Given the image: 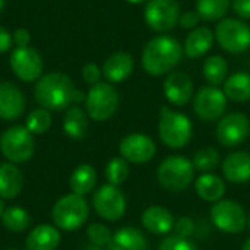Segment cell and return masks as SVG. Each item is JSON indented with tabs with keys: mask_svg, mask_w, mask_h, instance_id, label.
I'll return each instance as SVG.
<instances>
[{
	"mask_svg": "<svg viewBox=\"0 0 250 250\" xmlns=\"http://www.w3.org/2000/svg\"><path fill=\"white\" fill-rule=\"evenodd\" d=\"M119 152L122 158H125L127 163L145 164L155 157L157 146L155 142L148 135L130 133L122 139L119 145Z\"/></svg>",
	"mask_w": 250,
	"mask_h": 250,
	"instance_id": "9a60e30c",
	"label": "cell"
},
{
	"mask_svg": "<svg viewBox=\"0 0 250 250\" xmlns=\"http://www.w3.org/2000/svg\"><path fill=\"white\" fill-rule=\"evenodd\" d=\"M215 38L229 53H243L250 47V28L239 19H223L215 28Z\"/></svg>",
	"mask_w": 250,
	"mask_h": 250,
	"instance_id": "30bf717a",
	"label": "cell"
},
{
	"mask_svg": "<svg viewBox=\"0 0 250 250\" xmlns=\"http://www.w3.org/2000/svg\"><path fill=\"white\" fill-rule=\"evenodd\" d=\"M230 6V0H198L196 12L205 21H218L221 19Z\"/></svg>",
	"mask_w": 250,
	"mask_h": 250,
	"instance_id": "4dcf8cb0",
	"label": "cell"
},
{
	"mask_svg": "<svg viewBox=\"0 0 250 250\" xmlns=\"http://www.w3.org/2000/svg\"><path fill=\"white\" fill-rule=\"evenodd\" d=\"M212 224L223 233L239 234L248 227V214L243 207L231 199H221L211 208Z\"/></svg>",
	"mask_w": 250,
	"mask_h": 250,
	"instance_id": "ba28073f",
	"label": "cell"
},
{
	"mask_svg": "<svg viewBox=\"0 0 250 250\" xmlns=\"http://www.w3.org/2000/svg\"><path fill=\"white\" fill-rule=\"evenodd\" d=\"M101 69L107 81H110L111 83H120L132 75L133 57L129 53L117 51L104 62Z\"/></svg>",
	"mask_w": 250,
	"mask_h": 250,
	"instance_id": "d6986e66",
	"label": "cell"
},
{
	"mask_svg": "<svg viewBox=\"0 0 250 250\" xmlns=\"http://www.w3.org/2000/svg\"><path fill=\"white\" fill-rule=\"evenodd\" d=\"M92 207L98 217L114 223L119 221L126 212V198L117 186L107 183L94 192Z\"/></svg>",
	"mask_w": 250,
	"mask_h": 250,
	"instance_id": "9c48e42d",
	"label": "cell"
},
{
	"mask_svg": "<svg viewBox=\"0 0 250 250\" xmlns=\"http://www.w3.org/2000/svg\"><path fill=\"white\" fill-rule=\"evenodd\" d=\"M88 217L89 205L83 196H79L76 193H70L60 198L51 209L54 227L63 231L79 230L86 223Z\"/></svg>",
	"mask_w": 250,
	"mask_h": 250,
	"instance_id": "277c9868",
	"label": "cell"
},
{
	"mask_svg": "<svg viewBox=\"0 0 250 250\" xmlns=\"http://www.w3.org/2000/svg\"><path fill=\"white\" fill-rule=\"evenodd\" d=\"M163 88H164L166 98L177 107L186 105L193 95V82L189 78V75L183 72L170 73L166 78Z\"/></svg>",
	"mask_w": 250,
	"mask_h": 250,
	"instance_id": "2e32d148",
	"label": "cell"
},
{
	"mask_svg": "<svg viewBox=\"0 0 250 250\" xmlns=\"http://www.w3.org/2000/svg\"><path fill=\"white\" fill-rule=\"evenodd\" d=\"M23 111L25 97L22 91L10 82H0V119L16 120Z\"/></svg>",
	"mask_w": 250,
	"mask_h": 250,
	"instance_id": "e0dca14e",
	"label": "cell"
},
{
	"mask_svg": "<svg viewBox=\"0 0 250 250\" xmlns=\"http://www.w3.org/2000/svg\"><path fill=\"white\" fill-rule=\"evenodd\" d=\"M10 67L18 79L22 82L38 81L42 75L44 63L40 53L31 47L19 48L16 47L10 54Z\"/></svg>",
	"mask_w": 250,
	"mask_h": 250,
	"instance_id": "4fadbf2b",
	"label": "cell"
},
{
	"mask_svg": "<svg viewBox=\"0 0 250 250\" xmlns=\"http://www.w3.org/2000/svg\"><path fill=\"white\" fill-rule=\"evenodd\" d=\"M202 18L199 16V13L198 12H195V10H189V12H185V13H182L180 15V19H179V23H180V26L182 28H185V29H192V28H195L198 23H199V21H201Z\"/></svg>",
	"mask_w": 250,
	"mask_h": 250,
	"instance_id": "f35d334b",
	"label": "cell"
},
{
	"mask_svg": "<svg viewBox=\"0 0 250 250\" xmlns=\"http://www.w3.org/2000/svg\"><path fill=\"white\" fill-rule=\"evenodd\" d=\"M227 107V97L224 91L217 86H204L193 98V110L201 120L214 122L223 117Z\"/></svg>",
	"mask_w": 250,
	"mask_h": 250,
	"instance_id": "7c38bea8",
	"label": "cell"
},
{
	"mask_svg": "<svg viewBox=\"0 0 250 250\" xmlns=\"http://www.w3.org/2000/svg\"><path fill=\"white\" fill-rule=\"evenodd\" d=\"M193 177V163L183 155H171L166 158L157 170L158 183L168 192L186 190L192 185Z\"/></svg>",
	"mask_w": 250,
	"mask_h": 250,
	"instance_id": "5b68a950",
	"label": "cell"
},
{
	"mask_svg": "<svg viewBox=\"0 0 250 250\" xmlns=\"http://www.w3.org/2000/svg\"><path fill=\"white\" fill-rule=\"evenodd\" d=\"M23 189V174L13 163L0 164V198L15 199Z\"/></svg>",
	"mask_w": 250,
	"mask_h": 250,
	"instance_id": "44dd1931",
	"label": "cell"
},
{
	"mask_svg": "<svg viewBox=\"0 0 250 250\" xmlns=\"http://www.w3.org/2000/svg\"><path fill=\"white\" fill-rule=\"evenodd\" d=\"M220 152L215 148H202L193 157V167L202 173H211L220 164Z\"/></svg>",
	"mask_w": 250,
	"mask_h": 250,
	"instance_id": "836d02e7",
	"label": "cell"
},
{
	"mask_svg": "<svg viewBox=\"0 0 250 250\" xmlns=\"http://www.w3.org/2000/svg\"><path fill=\"white\" fill-rule=\"evenodd\" d=\"M248 227H249V229H250V215H249V217H248Z\"/></svg>",
	"mask_w": 250,
	"mask_h": 250,
	"instance_id": "c3c4849f",
	"label": "cell"
},
{
	"mask_svg": "<svg viewBox=\"0 0 250 250\" xmlns=\"http://www.w3.org/2000/svg\"><path fill=\"white\" fill-rule=\"evenodd\" d=\"M174 234L189 239L195 233V221L189 217H182L177 221H174Z\"/></svg>",
	"mask_w": 250,
	"mask_h": 250,
	"instance_id": "8d00e7d4",
	"label": "cell"
},
{
	"mask_svg": "<svg viewBox=\"0 0 250 250\" xmlns=\"http://www.w3.org/2000/svg\"><path fill=\"white\" fill-rule=\"evenodd\" d=\"M60 239L57 227L41 224L29 231L25 245L28 250H56L60 245Z\"/></svg>",
	"mask_w": 250,
	"mask_h": 250,
	"instance_id": "7402d4cb",
	"label": "cell"
},
{
	"mask_svg": "<svg viewBox=\"0 0 250 250\" xmlns=\"http://www.w3.org/2000/svg\"><path fill=\"white\" fill-rule=\"evenodd\" d=\"M0 151L9 163L22 164L29 161L35 152L32 133L19 125L6 129L0 136Z\"/></svg>",
	"mask_w": 250,
	"mask_h": 250,
	"instance_id": "8992f818",
	"label": "cell"
},
{
	"mask_svg": "<svg viewBox=\"0 0 250 250\" xmlns=\"http://www.w3.org/2000/svg\"><path fill=\"white\" fill-rule=\"evenodd\" d=\"M72 79L59 72H51L37 81L34 97L41 108L48 111H62L69 108L75 91Z\"/></svg>",
	"mask_w": 250,
	"mask_h": 250,
	"instance_id": "7a4b0ae2",
	"label": "cell"
},
{
	"mask_svg": "<svg viewBox=\"0 0 250 250\" xmlns=\"http://www.w3.org/2000/svg\"><path fill=\"white\" fill-rule=\"evenodd\" d=\"M195 190L198 196L207 202H218L226 193V182L212 173L201 174L195 182Z\"/></svg>",
	"mask_w": 250,
	"mask_h": 250,
	"instance_id": "cb8c5ba5",
	"label": "cell"
},
{
	"mask_svg": "<svg viewBox=\"0 0 250 250\" xmlns=\"http://www.w3.org/2000/svg\"><path fill=\"white\" fill-rule=\"evenodd\" d=\"M3 212H4V202H3V199L0 198V220H1Z\"/></svg>",
	"mask_w": 250,
	"mask_h": 250,
	"instance_id": "ee69618b",
	"label": "cell"
},
{
	"mask_svg": "<svg viewBox=\"0 0 250 250\" xmlns=\"http://www.w3.org/2000/svg\"><path fill=\"white\" fill-rule=\"evenodd\" d=\"M12 44H13L12 34H10L6 28L0 26V53L9 51L10 47H12Z\"/></svg>",
	"mask_w": 250,
	"mask_h": 250,
	"instance_id": "b9f144b4",
	"label": "cell"
},
{
	"mask_svg": "<svg viewBox=\"0 0 250 250\" xmlns=\"http://www.w3.org/2000/svg\"><path fill=\"white\" fill-rule=\"evenodd\" d=\"M126 1H129V3H132V4H141V3H144V1H146V0H126Z\"/></svg>",
	"mask_w": 250,
	"mask_h": 250,
	"instance_id": "bcb514c9",
	"label": "cell"
},
{
	"mask_svg": "<svg viewBox=\"0 0 250 250\" xmlns=\"http://www.w3.org/2000/svg\"><path fill=\"white\" fill-rule=\"evenodd\" d=\"M242 250H250V239H248V240L245 242V245H243Z\"/></svg>",
	"mask_w": 250,
	"mask_h": 250,
	"instance_id": "f6af8a7d",
	"label": "cell"
},
{
	"mask_svg": "<svg viewBox=\"0 0 250 250\" xmlns=\"http://www.w3.org/2000/svg\"><path fill=\"white\" fill-rule=\"evenodd\" d=\"M107 250H148V240L141 230L123 227L113 234Z\"/></svg>",
	"mask_w": 250,
	"mask_h": 250,
	"instance_id": "603a6c76",
	"label": "cell"
},
{
	"mask_svg": "<svg viewBox=\"0 0 250 250\" xmlns=\"http://www.w3.org/2000/svg\"><path fill=\"white\" fill-rule=\"evenodd\" d=\"M142 226L152 234H168L174 229L173 214L163 207H149L142 212Z\"/></svg>",
	"mask_w": 250,
	"mask_h": 250,
	"instance_id": "ffe728a7",
	"label": "cell"
},
{
	"mask_svg": "<svg viewBox=\"0 0 250 250\" xmlns=\"http://www.w3.org/2000/svg\"><path fill=\"white\" fill-rule=\"evenodd\" d=\"M183 48L171 37L152 38L142 51V67L151 76H161L173 70L182 60Z\"/></svg>",
	"mask_w": 250,
	"mask_h": 250,
	"instance_id": "6da1fadb",
	"label": "cell"
},
{
	"mask_svg": "<svg viewBox=\"0 0 250 250\" xmlns=\"http://www.w3.org/2000/svg\"><path fill=\"white\" fill-rule=\"evenodd\" d=\"M6 250H18V249H15V248H9V249H6Z\"/></svg>",
	"mask_w": 250,
	"mask_h": 250,
	"instance_id": "681fc988",
	"label": "cell"
},
{
	"mask_svg": "<svg viewBox=\"0 0 250 250\" xmlns=\"http://www.w3.org/2000/svg\"><path fill=\"white\" fill-rule=\"evenodd\" d=\"M1 223L6 230L12 233H22L31 226V217L26 209L21 207H10L4 209L1 215Z\"/></svg>",
	"mask_w": 250,
	"mask_h": 250,
	"instance_id": "f546056e",
	"label": "cell"
},
{
	"mask_svg": "<svg viewBox=\"0 0 250 250\" xmlns=\"http://www.w3.org/2000/svg\"><path fill=\"white\" fill-rule=\"evenodd\" d=\"M53 119L48 110L45 108H37L32 110L26 120H25V127L32 133V135H42L51 127Z\"/></svg>",
	"mask_w": 250,
	"mask_h": 250,
	"instance_id": "d6a6232c",
	"label": "cell"
},
{
	"mask_svg": "<svg viewBox=\"0 0 250 250\" xmlns=\"http://www.w3.org/2000/svg\"><path fill=\"white\" fill-rule=\"evenodd\" d=\"M4 3H6V0H0V12L3 10V7H4Z\"/></svg>",
	"mask_w": 250,
	"mask_h": 250,
	"instance_id": "7dc6e473",
	"label": "cell"
},
{
	"mask_svg": "<svg viewBox=\"0 0 250 250\" xmlns=\"http://www.w3.org/2000/svg\"><path fill=\"white\" fill-rule=\"evenodd\" d=\"M214 42V34L207 26L195 28L185 41V53L190 59H199L204 56Z\"/></svg>",
	"mask_w": 250,
	"mask_h": 250,
	"instance_id": "d4e9b609",
	"label": "cell"
},
{
	"mask_svg": "<svg viewBox=\"0 0 250 250\" xmlns=\"http://www.w3.org/2000/svg\"><path fill=\"white\" fill-rule=\"evenodd\" d=\"M158 133L163 144L171 149H180L188 146L193 135V126L190 119L183 114L163 107L160 111Z\"/></svg>",
	"mask_w": 250,
	"mask_h": 250,
	"instance_id": "3957f363",
	"label": "cell"
},
{
	"mask_svg": "<svg viewBox=\"0 0 250 250\" xmlns=\"http://www.w3.org/2000/svg\"><path fill=\"white\" fill-rule=\"evenodd\" d=\"M85 100H86V94H85L83 91H79V89H75V91H73L72 103L81 104V103H85Z\"/></svg>",
	"mask_w": 250,
	"mask_h": 250,
	"instance_id": "7bdbcfd3",
	"label": "cell"
},
{
	"mask_svg": "<svg viewBox=\"0 0 250 250\" xmlns=\"http://www.w3.org/2000/svg\"><path fill=\"white\" fill-rule=\"evenodd\" d=\"M63 132L75 141L85 138L88 132V114L79 107H69L63 117Z\"/></svg>",
	"mask_w": 250,
	"mask_h": 250,
	"instance_id": "484cf974",
	"label": "cell"
},
{
	"mask_svg": "<svg viewBox=\"0 0 250 250\" xmlns=\"http://www.w3.org/2000/svg\"><path fill=\"white\" fill-rule=\"evenodd\" d=\"M144 16L151 29L167 32L179 23L180 7L176 0H149Z\"/></svg>",
	"mask_w": 250,
	"mask_h": 250,
	"instance_id": "8fae6325",
	"label": "cell"
},
{
	"mask_svg": "<svg viewBox=\"0 0 250 250\" xmlns=\"http://www.w3.org/2000/svg\"><path fill=\"white\" fill-rule=\"evenodd\" d=\"M224 179L230 183H246L250 180V154L246 151H236L223 161Z\"/></svg>",
	"mask_w": 250,
	"mask_h": 250,
	"instance_id": "ac0fdd59",
	"label": "cell"
},
{
	"mask_svg": "<svg viewBox=\"0 0 250 250\" xmlns=\"http://www.w3.org/2000/svg\"><path fill=\"white\" fill-rule=\"evenodd\" d=\"M233 7L240 18L250 19V0H234Z\"/></svg>",
	"mask_w": 250,
	"mask_h": 250,
	"instance_id": "60d3db41",
	"label": "cell"
},
{
	"mask_svg": "<svg viewBox=\"0 0 250 250\" xmlns=\"http://www.w3.org/2000/svg\"><path fill=\"white\" fill-rule=\"evenodd\" d=\"M12 40H13V44H15L16 47L25 48V47H28L29 42H31V34H29V31L25 29V28H18V29L13 31Z\"/></svg>",
	"mask_w": 250,
	"mask_h": 250,
	"instance_id": "ab89813d",
	"label": "cell"
},
{
	"mask_svg": "<svg viewBox=\"0 0 250 250\" xmlns=\"http://www.w3.org/2000/svg\"><path fill=\"white\" fill-rule=\"evenodd\" d=\"M250 135V122L243 113H230L224 116L217 126V139L227 148L243 144Z\"/></svg>",
	"mask_w": 250,
	"mask_h": 250,
	"instance_id": "5bb4252c",
	"label": "cell"
},
{
	"mask_svg": "<svg viewBox=\"0 0 250 250\" xmlns=\"http://www.w3.org/2000/svg\"><path fill=\"white\" fill-rule=\"evenodd\" d=\"M158 250H199L195 243H192L189 239L180 237V236H168L161 243Z\"/></svg>",
	"mask_w": 250,
	"mask_h": 250,
	"instance_id": "d590c367",
	"label": "cell"
},
{
	"mask_svg": "<svg viewBox=\"0 0 250 250\" xmlns=\"http://www.w3.org/2000/svg\"><path fill=\"white\" fill-rule=\"evenodd\" d=\"M224 94L229 100L234 103H245L250 100V75L245 72H237L226 79Z\"/></svg>",
	"mask_w": 250,
	"mask_h": 250,
	"instance_id": "83f0119b",
	"label": "cell"
},
{
	"mask_svg": "<svg viewBox=\"0 0 250 250\" xmlns=\"http://www.w3.org/2000/svg\"><path fill=\"white\" fill-rule=\"evenodd\" d=\"M129 174H130L129 163L122 157L111 158L105 166V179L113 186L119 188L120 185H123L127 180Z\"/></svg>",
	"mask_w": 250,
	"mask_h": 250,
	"instance_id": "1f68e13d",
	"label": "cell"
},
{
	"mask_svg": "<svg viewBox=\"0 0 250 250\" xmlns=\"http://www.w3.org/2000/svg\"><path fill=\"white\" fill-rule=\"evenodd\" d=\"M86 114L95 122H105L119 108V92L107 82H98L89 88L85 100Z\"/></svg>",
	"mask_w": 250,
	"mask_h": 250,
	"instance_id": "52a82bcc",
	"label": "cell"
},
{
	"mask_svg": "<svg viewBox=\"0 0 250 250\" xmlns=\"http://www.w3.org/2000/svg\"><path fill=\"white\" fill-rule=\"evenodd\" d=\"M86 236H88L89 242L94 246L104 248V246H108L110 245L111 237H113V233H111V230L107 226L100 224V223H94V224H91L86 229Z\"/></svg>",
	"mask_w": 250,
	"mask_h": 250,
	"instance_id": "e575fe53",
	"label": "cell"
},
{
	"mask_svg": "<svg viewBox=\"0 0 250 250\" xmlns=\"http://www.w3.org/2000/svg\"><path fill=\"white\" fill-rule=\"evenodd\" d=\"M70 189L73 193L79 196H85L91 193L97 186V171L91 164H81L78 166L69 180Z\"/></svg>",
	"mask_w": 250,
	"mask_h": 250,
	"instance_id": "4316f807",
	"label": "cell"
},
{
	"mask_svg": "<svg viewBox=\"0 0 250 250\" xmlns=\"http://www.w3.org/2000/svg\"><path fill=\"white\" fill-rule=\"evenodd\" d=\"M204 78L212 86H218L226 82L229 73V64L221 56H211L205 60L202 69Z\"/></svg>",
	"mask_w": 250,
	"mask_h": 250,
	"instance_id": "f1b7e54d",
	"label": "cell"
},
{
	"mask_svg": "<svg viewBox=\"0 0 250 250\" xmlns=\"http://www.w3.org/2000/svg\"><path fill=\"white\" fill-rule=\"evenodd\" d=\"M101 75H103V69L100 66H97L95 63H88L82 67V78L91 86L100 82Z\"/></svg>",
	"mask_w": 250,
	"mask_h": 250,
	"instance_id": "74e56055",
	"label": "cell"
}]
</instances>
